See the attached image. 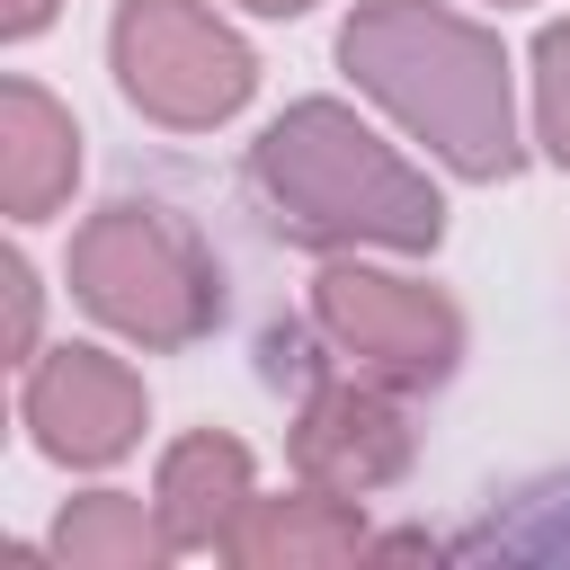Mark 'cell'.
<instances>
[{"label":"cell","instance_id":"obj_5","mask_svg":"<svg viewBox=\"0 0 570 570\" xmlns=\"http://www.w3.org/2000/svg\"><path fill=\"white\" fill-rule=\"evenodd\" d=\"M312 312H321V330H330L356 365H374L383 383H436V374L454 365V347H463L454 303H445L436 285L383 276V267H330V276L312 285Z\"/></svg>","mask_w":570,"mask_h":570},{"label":"cell","instance_id":"obj_6","mask_svg":"<svg viewBox=\"0 0 570 570\" xmlns=\"http://www.w3.org/2000/svg\"><path fill=\"white\" fill-rule=\"evenodd\" d=\"M27 428L53 463H116L142 436V383L107 347H53L27 374Z\"/></svg>","mask_w":570,"mask_h":570},{"label":"cell","instance_id":"obj_7","mask_svg":"<svg viewBox=\"0 0 570 570\" xmlns=\"http://www.w3.org/2000/svg\"><path fill=\"white\" fill-rule=\"evenodd\" d=\"M401 463H410V428H401V410H392L383 392L330 383V392L303 401V419H294V472H303L312 490L365 499V490H383Z\"/></svg>","mask_w":570,"mask_h":570},{"label":"cell","instance_id":"obj_14","mask_svg":"<svg viewBox=\"0 0 570 570\" xmlns=\"http://www.w3.org/2000/svg\"><path fill=\"white\" fill-rule=\"evenodd\" d=\"M45 18H53V0H9V9H0V36H36Z\"/></svg>","mask_w":570,"mask_h":570},{"label":"cell","instance_id":"obj_13","mask_svg":"<svg viewBox=\"0 0 570 570\" xmlns=\"http://www.w3.org/2000/svg\"><path fill=\"white\" fill-rule=\"evenodd\" d=\"M0 285H9V356H27L36 347V276H27V258H9Z\"/></svg>","mask_w":570,"mask_h":570},{"label":"cell","instance_id":"obj_11","mask_svg":"<svg viewBox=\"0 0 570 570\" xmlns=\"http://www.w3.org/2000/svg\"><path fill=\"white\" fill-rule=\"evenodd\" d=\"M53 552H62L71 570H151V561L178 552V543H169L160 508L125 499V490H98V499H71V508H62Z\"/></svg>","mask_w":570,"mask_h":570},{"label":"cell","instance_id":"obj_4","mask_svg":"<svg viewBox=\"0 0 570 570\" xmlns=\"http://www.w3.org/2000/svg\"><path fill=\"white\" fill-rule=\"evenodd\" d=\"M116 80L142 116L205 134V125L240 116L258 62L205 0H125L116 9Z\"/></svg>","mask_w":570,"mask_h":570},{"label":"cell","instance_id":"obj_2","mask_svg":"<svg viewBox=\"0 0 570 570\" xmlns=\"http://www.w3.org/2000/svg\"><path fill=\"white\" fill-rule=\"evenodd\" d=\"M258 187L303 240H374V249H436L445 205L436 187L365 134L338 98H303L258 134Z\"/></svg>","mask_w":570,"mask_h":570},{"label":"cell","instance_id":"obj_12","mask_svg":"<svg viewBox=\"0 0 570 570\" xmlns=\"http://www.w3.org/2000/svg\"><path fill=\"white\" fill-rule=\"evenodd\" d=\"M534 134L570 169V18L543 27V45H534Z\"/></svg>","mask_w":570,"mask_h":570},{"label":"cell","instance_id":"obj_3","mask_svg":"<svg viewBox=\"0 0 570 570\" xmlns=\"http://www.w3.org/2000/svg\"><path fill=\"white\" fill-rule=\"evenodd\" d=\"M71 294L107 330H125L142 347H187V338H205L223 321L214 258L160 205H107V214H89L80 240H71Z\"/></svg>","mask_w":570,"mask_h":570},{"label":"cell","instance_id":"obj_1","mask_svg":"<svg viewBox=\"0 0 570 570\" xmlns=\"http://www.w3.org/2000/svg\"><path fill=\"white\" fill-rule=\"evenodd\" d=\"M338 62L419 142H436L445 169H463V178H508L517 169L508 53H499L490 27L454 18L445 0H365L338 27Z\"/></svg>","mask_w":570,"mask_h":570},{"label":"cell","instance_id":"obj_8","mask_svg":"<svg viewBox=\"0 0 570 570\" xmlns=\"http://www.w3.org/2000/svg\"><path fill=\"white\" fill-rule=\"evenodd\" d=\"M151 508H160V525H169L178 552L223 543V534L240 525V508H249V445H240V436H214V428L178 436V445L160 454Z\"/></svg>","mask_w":570,"mask_h":570},{"label":"cell","instance_id":"obj_9","mask_svg":"<svg viewBox=\"0 0 570 570\" xmlns=\"http://www.w3.org/2000/svg\"><path fill=\"white\" fill-rule=\"evenodd\" d=\"M71 178H80V134H71V116H62L36 80H9V89H0V205H9L18 223H36V214H53V205L71 196Z\"/></svg>","mask_w":570,"mask_h":570},{"label":"cell","instance_id":"obj_15","mask_svg":"<svg viewBox=\"0 0 570 570\" xmlns=\"http://www.w3.org/2000/svg\"><path fill=\"white\" fill-rule=\"evenodd\" d=\"M240 9H258V18H294V9H312V0H240Z\"/></svg>","mask_w":570,"mask_h":570},{"label":"cell","instance_id":"obj_10","mask_svg":"<svg viewBox=\"0 0 570 570\" xmlns=\"http://www.w3.org/2000/svg\"><path fill=\"white\" fill-rule=\"evenodd\" d=\"M223 552L249 561V570H321V561H356V552H374V543H365V525L347 517V499L312 490V499H249L240 525L223 534Z\"/></svg>","mask_w":570,"mask_h":570}]
</instances>
